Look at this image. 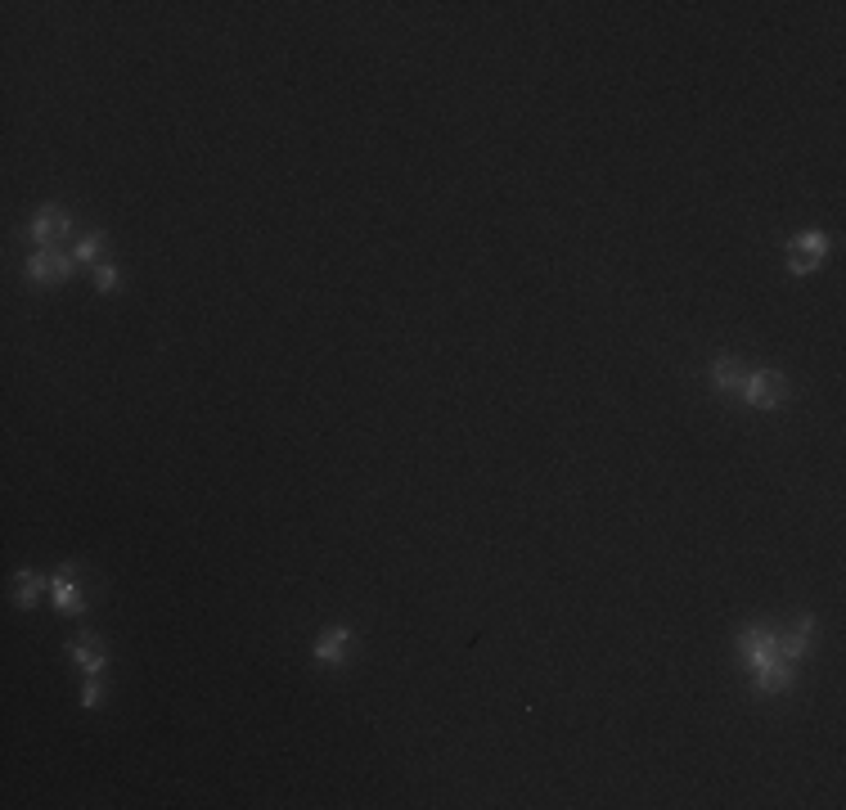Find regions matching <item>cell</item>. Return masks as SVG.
<instances>
[{
	"label": "cell",
	"instance_id": "30bf717a",
	"mask_svg": "<svg viewBox=\"0 0 846 810\" xmlns=\"http://www.w3.org/2000/svg\"><path fill=\"white\" fill-rule=\"evenodd\" d=\"M41 585H45V576H41V572H32V567L14 572V603H18V608H32L36 594H41Z\"/></svg>",
	"mask_w": 846,
	"mask_h": 810
},
{
	"label": "cell",
	"instance_id": "5b68a950",
	"mask_svg": "<svg viewBox=\"0 0 846 810\" xmlns=\"http://www.w3.org/2000/svg\"><path fill=\"white\" fill-rule=\"evenodd\" d=\"M72 266H77V261H72L68 252L41 248V252H32V257H27V279H32V284H54V279L72 275Z\"/></svg>",
	"mask_w": 846,
	"mask_h": 810
},
{
	"label": "cell",
	"instance_id": "9c48e42d",
	"mask_svg": "<svg viewBox=\"0 0 846 810\" xmlns=\"http://www.w3.org/2000/svg\"><path fill=\"white\" fill-rule=\"evenodd\" d=\"M810 639H815V617H797V626H792V635L783 639V657H788V662L797 666L801 657H806Z\"/></svg>",
	"mask_w": 846,
	"mask_h": 810
},
{
	"label": "cell",
	"instance_id": "6da1fadb",
	"mask_svg": "<svg viewBox=\"0 0 846 810\" xmlns=\"http://www.w3.org/2000/svg\"><path fill=\"white\" fill-rule=\"evenodd\" d=\"M738 653H743V666L752 671L761 693H783L792 684V662L783 657V635L752 626L738 635Z\"/></svg>",
	"mask_w": 846,
	"mask_h": 810
},
{
	"label": "cell",
	"instance_id": "8992f818",
	"mask_svg": "<svg viewBox=\"0 0 846 810\" xmlns=\"http://www.w3.org/2000/svg\"><path fill=\"white\" fill-rule=\"evenodd\" d=\"M351 644H356V635H351L347 626H329L320 639H315V648H311V657L320 666H342L351 657Z\"/></svg>",
	"mask_w": 846,
	"mask_h": 810
},
{
	"label": "cell",
	"instance_id": "8fae6325",
	"mask_svg": "<svg viewBox=\"0 0 846 810\" xmlns=\"http://www.w3.org/2000/svg\"><path fill=\"white\" fill-rule=\"evenodd\" d=\"M95 257H104V234H86L77 243V252H72V261H95Z\"/></svg>",
	"mask_w": 846,
	"mask_h": 810
},
{
	"label": "cell",
	"instance_id": "7c38bea8",
	"mask_svg": "<svg viewBox=\"0 0 846 810\" xmlns=\"http://www.w3.org/2000/svg\"><path fill=\"white\" fill-rule=\"evenodd\" d=\"M104 702V689H99V675H86V689H81V707L95 711Z\"/></svg>",
	"mask_w": 846,
	"mask_h": 810
},
{
	"label": "cell",
	"instance_id": "7a4b0ae2",
	"mask_svg": "<svg viewBox=\"0 0 846 810\" xmlns=\"http://www.w3.org/2000/svg\"><path fill=\"white\" fill-rule=\"evenodd\" d=\"M734 396L743 405H752V410H779L783 401H788V383H783L774 369H761V365H747L743 378H738Z\"/></svg>",
	"mask_w": 846,
	"mask_h": 810
},
{
	"label": "cell",
	"instance_id": "277c9868",
	"mask_svg": "<svg viewBox=\"0 0 846 810\" xmlns=\"http://www.w3.org/2000/svg\"><path fill=\"white\" fill-rule=\"evenodd\" d=\"M68 225H72V216L63 212L59 203H45L41 212L32 216V225H27V234H32V243H41V248H54V243L68 234Z\"/></svg>",
	"mask_w": 846,
	"mask_h": 810
},
{
	"label": "cell",
	"instance_id": "52a82bcc",
	"mask_svg": "<svg viewBox=\"0 0 846 810\" xmlns=\"http://www.w3.org/2000/svg\"><path fill=\"white\" fill-rule=\"evenodd\" d=\"M50 590H54V603H59V612H68V617H81V612H86V599H81V585H77V567H72V563L54 572Z\"/></svg>",
	"mask_w": 846,
	"mask_h": 810
},
{
	"label": "cell",
	"instance_id": "3957f363",
	"mask_svg": "<svg viewBox=\"0 0 846 810\" xmlns=\"http://www.w3.org/2000/svg\"><path fill=\"white\" fill-rule=\"evenodd\" d=\"M828 234H819V230H806V234H797V239L788 243V252H792V261H788V270L792 275H810V270H819L824 266V257H828Z\"/></svg>",
	"mask_w": 846,
	"mask_h": 810
},
{
	"label": "cell",
	"instance_id": "ba28073f",
	"mask_svg": "<svg viewBox=\"0 0 846 810\" xmlns=\"http://www.w3.org/2000/svg\"><path fill=\"white\" fill-rule=\"evenodd\" d=\"M68 657H72V662H77L86 675H99V671H104V662H108L104 644H99L95 635H77V639H72V644H68Z\"/></svg>",
	"mask_w": 846,
	"mask_h": 810
},
{
	"label": "cell",
	"instance_id": "4fadbf2b",
	"mask_svg": "<svg viewBox=\"0 0 846 810\" xmlns=\"http://www.w3.org/2000/svg\"><path fill=\"white\" fill-rule=\"evenodd\" d=\"M113 284H117V270L108 266V261H99V266H95V288H99V293H113Z\"/></svg>",
	"mask_w": 846,
	"mask_h": 810
}]
</instances>
